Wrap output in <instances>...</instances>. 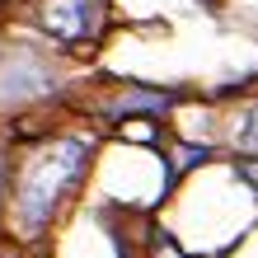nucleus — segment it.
<instances>
[{
	"label": "nucleus",
	"mask_w": 258,
	"mask_h": 258,
	"mask_svg": "<svg viewBox=\"0 0 258 258\" xmlns=\"http://www.w3.org/2000/svg\"><path fill=\"white\" fill-rule=\"evenodd\" d=\"M85 155H89V146L66 136V141H56V146H42L38 155L28 160L24 183H19V221L28 230H38V225L52 216V207L61 202V192L80 178Z\"/></svg>",
	"instance_id": "obj_1"
},
{
	"label": "nucleus",
	"mask_w": 258,
	"mask_h": 258,
	"mask_svg": "<svg viewBox=\"0 0 258 258\" xmlns=\"http://www.w3.org/2000/svg\"><path fill=\"white\" fill-rule=\"evenodd\" d=\"M42 19H47L52 33H61V38H80L85 28H89V0H52Z\"/></svg>",
	"instance_id": "obj_2"
},
{
	"label": "nucleus",
	"mask_w": 258,
	"mask_h": 258,
	"mask_svg": "<svg viewBox=\"0 0 258 258\" xmlns=\"http://www.w3.org/2000/svg\"><path fill=\"white\" fill-rule=\"evenodd\" d=\"M244 174H249V178H253V183H258V164H249V169H244Z\"/></svg>",
	"instance_id": "obj_4"
},
{
	"label": "nucleus",
	"mask_w": 258,
	"mask_h": 258,
	"mask_svg": "<svg viewBox=\"0 0 258 258\" xmlns=\"http://www.w3.org/2000/svg\"><path fill=\"white\" fill-rule=\"evenodd\" d=\"M239 146H244V150H253V155H258V108L249 113V122H244V136H239Z\"/></svg>",
	"instance_id": "obj_3"
}]
</instances>
